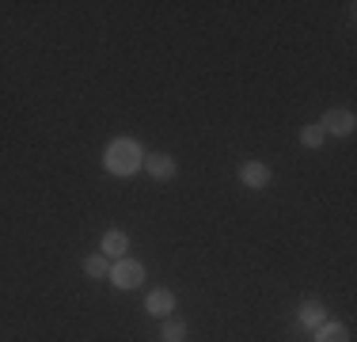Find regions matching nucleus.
Segmentation results:
<instances>
[{"mask_svg":"<svg viewBox=\"0 0 357 342\" xmlns=\"http://www.w3.org/2000/svg\"><path fill=\"white\" fill-rule=\"evenodd\" d=\"M103 168L110 171V175H118V179H126V175H133V171H141V168H144L141 144L130 141V137H118V141H110L107 152H103Z\"/></svg>","mask_w":357,"mask_h":342,"instance_id":"1","label":"nucleus"},{"mask_svg":"<svg viewBox=\"0 0 357 342\" xmlns=\"http://www.w3.org/2000/svg\"><path fill=\"white\" fill-rule=\"evenodd\" d=\"M110 285L114 289H137L141 281H144V267L137 259H130V255H126V259H114L110 262Z\"/></svg>","mask_w":357,"mask_h":342,"instance_id":"2","label":"nucleus"},{"mask_svg":"<svg viewBox=\"0 0 357 342\" xmlns=\"http://www.w3.org/2000/svg\"><path fill=\"white\" fill-rule=\"evenodd\" d=\"M319 130L323 133H335V137H350L357 130V118H354V110H327L323 114V122H319Z\"/></svg>","mask_w":357,"mask_h":342,"instance_id":"3","label":"nucleus"},{"mask_svg":"<svg viewBox=\"0 0 357 342\" xmlns=\"http://www.w3.org/2000/svg\"><path fill=\"white\" fill-rule=\"evenodd\" d=\"M270 168L262 164V160H243V168H240V183L243 186H251V191H262V186H270Z\"/></svg>","mask_w":357,"mask_h":342,"instance_id":"4","label":"nucleus"},{"mask_svg":"<svg viewBox=\"0 0 357 342\" xmlns=\"http://www.w3.org/2000/svg\"><path fill=\"white\" fill-rule=\"evenodd\" d=\"M144 312H152L156 320H167V315L175 312V293L172 289H152V293L144 297Z\"/></svg>","mask_w":357,"mask_h":342,"instance_id":"5","label":"nucleus"},{"mask_svg":"<svg viewBox=\"0 0 357 342\" xmlns=\"http://www.w3.org/2000/svg\"><path fill=\"white\" fill-rule=\"evenodd\" d=\"M126 251H130V236H126L122 228H110L103 236V244H99V255H107V259L114 262V259H126Z\"/></svg>","mask_w":357,"mask_h":342,"instance_id":"6","label":"nucleus"},{"mask_svg":"<svg viewBox=\"0 0 357 342\" xmlns=\"http://www.w3.org/2000/svg\"><path fill=\"white\" fill-rule=\"evenodd\" d=\"M144 171L160 183H167V179H175V160L167 152H152V156H144Z\"/></svg>","mask_w":357,"mask_h":342,"instance_id":"7","label":"nucleus"},{"mask_svg":"<svg viewBox=\"0 0 357 342\" xmlns=\"http://www.w3.org/2000/svg\"><path fill=\"white\" fill-rule=\"evenodd\" d=\"M296 320H301V327H319V323H327V308H323L319 301H304Z\"/></svg>","mask_w":357,"mask_h":342,"instance_id":"8","label":"nucleus"},{"mask_svg":"<svg viewBox=\"0 0 357 342\" xmlns=\"http://www.w3.org/2000/svg\"><path fill=\"white\" fill-rule=\"evenodd\" d=\"M316 342H350V335H346L342 323L327 320V323H319V327H316Z\"/></svg>","mask_w":357,"mask_h":342,"instance_id":"9","label":"nucleus"},{"mask_svg":"<svg viewBox=\"0 0 357 342\" xmlns=\"http://www.w3.org/2000/svg\"><path fill=\"white\" fill-rule=\"evenodd\" d=\"M84 274H88V278H107V274H110V259H107V255H88V259H84Z\"/></svg>","mask_w":357,"mask_h":342,"instance_id":"10","label":"nucleus"},{"mask_svg":"<svg viewBox=\"0 0 357 342\" xmlns=\"http://www.w3.org/2000/svg\"><path fill=\"white\" fill-rule=\"evenodd\" d=\"M323 141H327V133L319 130V122L301 130V144H304V149H323Z\"/></svg>","mask_w":357,"mask_h":342,"instance_id":"11","label":"nucleus"},{"mask_svg":"<svg viewBox=\"0 0 357 342\" xmlns=\"http://www.w3.org/2000/svg\"><path fill=\"white\" fill-rule=\"evenodd\" d=\"M160 339H164V342H183V339H186V323H183V320H164Z\"/></svg>","mask_w":357,"mask_h":342,"instance_id":"12","label":"nucleus"}]
</instances>
